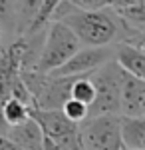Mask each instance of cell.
I'll use <instances>...</instances> for the list:
<instances>
[{"instance_id":"5bb4252c","label":"cell","mask_w":145,"mask_h":150,"mask_svg":"<svg viewBox=\"0 0 145 150\" xmlns=\"http://www.w3.org/2000/svg\"><path fill=\"white\" fill-rule=\"evenodd\" d=\"M30 112H32V110H30L26 104L18 102V100H14V98H8V100L4 102V106H2V116H4L6 124L10 128L20 126L26 120H30Z\"/></svg>"},{"instance_id":"7c38bea8","label":"cell","mask_w":145,"mask_h":150,"mask_svg":"<svg viewBox=\"0 0 145 150\" xmlns=\"http://www.w3.org/2000/svg\"><path fill=\"white\" fill-rule=\"evenodd\" d=\"M123 142L129 150H145V118L121 116Z\"/></svg>"},{"instance_id":"44dd1931","label":"cell","mask_w":145,"mask_h":150,"mask_svg":"<svg viewBox=\"0 0 145 150\" xmlns=\"http://www.w3.org/2000/svg\"><path fill=\"white\" fill-rule=\"evenodd\" d=\"M125 150H129V148H125Z\"/></svg>"},{"instance_id":"277c9868","label":"cell","mask_w":145,"mask_h":150,"mask_svg":"<svg viewBox=\"0 0 145 150\" xmlns=\"http://www.w3.org/2000/svg\"><path fill=\"white\" fill-rule=\"evenodd\" d=\"M22 78L32 92L34 108L38 110H62L64 104L72 98V86L76 80L40 72H22Z\"/></svg>"},{"instance_id":"3957f363","label":"cell","mask_w":145,"mask_h":150,"mask_svg":"<svg viewBox=\"0 0 145 150\" xmlns=\"http://www.w3.org/2000/svg\"><path fill=\"white\" fill-rule=\"evenodd\" d=\"M123 76L121 66L112 60L91 74L96 84V100L89 106V118L93 116L115 114L121 116V94H123Z\"/></svg>"},{"instance_id":"9a60e30c","label":"cell","mask_w":145,"mask_h":150,"mask_svg":"<svg viewBox=\"0 0 145 150\" xmlns=\"http://www.w3.org/2000/svg\"><path fill=\"white\" fill-rule=\"evenodd\" d=\"M72 98L82 102V104H86V106H91L93 104V100H96V84L91 80V74L89 76H79V78L74 80Z\"/></svg>"},{"instance_id":"30bf717a","label":"cell","mask_w":145,"mask_h":150,"mask_svg":"<svg viewBox=\"0 0 145 150\" xmlns=\"http://www.w3.org/2000/svg\"><path fill=\"white\" fill-rule=\"evenodd\" d=\"M115 62L121 66L125 74L145 82V52L141 48L121 42L115 46Z\"/></svg>"},{"instance_id":"9c48e42d","label":"cell","mask_w":145,"mask_h":150,"mask_svg":"<svg viewBox=\"0 0 145 150\" xmlns=\"http://www.w3.org/2000/svg\"><path fill=\"white\" fill-rule=\"evenodd\" d=\"M6 138L22 150H44V142H46L44 130L40 128V124L34 120L32 116L24 124L10 128Z\"/></svg>"},{"instance_id":"ba28073f","label":"cell","mask_w":145,"mask_h":150,"mask_svg":"<svg viewBox=\"0 0 145 150\" xmlns=\"http://www.w3.org/2000/svg\"><path fill=\"white\" fill-rule=\"evenodd\" d=\"M121 116L143 118L145 116V82L129 74L123 76L121 94Z\"/></svg>"},{"instance_id":"ac0fdd59","label":"cell","mask_w":145,"mask_h":150,"mask_svg":"<svg viewBox=\"0 0 145 150\" xmlns=\"http://www.w3.org/2000/svg\"><path fill=\"white\" fill-rule=\"evenodd\" d=\"M78 10H100L103 8V0H70Z\"/></svg>"},{"instance_id":"ffe728a7","label":"cell","mask_w":145,"mask_h":150,"mask_svg":"<svg viewBox=\"0 0 145 150\" xmlns=\"http://www.w3.org/2000/svg\"><path fill=\"white\" fill-rule=\"evenodd\" d=\"M141 50H143V52H145V44H143V46H141Z\"/></svg>"},{"instance_id":"2e32d148","label":"cell","mask_w":145,"mask_h":150,"mask_svg":"<svg viewBox=\"0 0 145 150\" xmlns=\"http://www.w3.org/2000/svg\"><path fill=\"white\" fill-rule=\"evenodd\" d=\"M62 112L72 120V122H76V124H84L86 120L89 118V106L86 104L78 102V100H74V98H70L66 104H64V108H62Z\"/></svg>"},{"instance_id":"52a82bcc","label":"cell","mask_w":145,"mask_h":150,"mask_svg":"<svg viewBox=\"0 0 145 150\" xmlns=\"http://www.w3.org/2000/svg\"><path fill=\"white\" fill-rule=\"evenodd\" d=\"M30 116L40 124L46 138L54 140V142H60V140L79 132V124L72 122L62 110H38V108H34Z\"/></svg>"},{"instance_id":"7a4b0ae2","label":"cell","mask_w":145,"mask_h":150,"mask_svg":"<svg viewBox=\"0 0 145 150\" xmlns=\"http://www.w3.org/2000/svg\"><path fill=\"white\" fill-rule=\"evenodd\" d=\"M82 48L84 46L78 40V36L72 32V28H68L64 22H50L46 30L44 50H42L36 72L54 74L64 64H68Z\"/></svg>"},{"instance_id":"5b68a950","label":"cell","mask_w":145,"mask_h":150,"mask_svg":"<svg viewBox=\"0 0 145 150\" xmlns=\"http://www.w3.org/2000/svg\"><path fill=\"white\" fill-rule=\"evenodd\" d=\"M86 150H125L121 116L105 114L88 118L79 126Z\"/></svg>"},{"instance_id":"4fadbf2b","label":"cell","mask_w":145,"mask_h":150,"mask_svg":"<svg viewBox=\"0 0 145 150\" xmlns=\"http://www.w3.org/2000/svg\"><path fill=\"white\" fill-rule=\"evenodd\" d=\"M44 6V0H18V38H22L30 32L40 10Z\"/></svg>"},{"instance_id":"8fae6325","label":"cell","mask_w":145,"mask_h":150,"mask_svg":"<svg viewBox=\"0 0 145 150\" xmlns=\"http://www.w3.org/2000/svg\"><path fill=\"white\" fill-rule=\"evenodd\" d=\"M2 48L18 40V0H0Z\"/></svg>"},{"instance_id":"8992f818","label":"cell","mask_w":145,"mask_h":150,"mask_svg":"<svg viewBox=\"0 0 145 150\" xmlns=\"http://www.w3.org/2000/svg\"><path fill=\"white\" fill-rule=\"evenodd\" d=\"M115 60V46L105 48H82L68 64H64L60 70L54 72V76H66V78H79L89 76L101 66Z\"/></svg>"},{"instance_id":"d6986e66","label":"cell","mask_w":145,"mask_h":150,"mask_svg":"<svg viewBox=\"0 0 145 150\" xmlns=\"http://www.w3.org/2000/svg\"><path fill=\"white\" fill-rule=\"evenodd\" d=\"M44 150H60V146H58L54 140L46 138V142H44Z\"/></svg>"},{"instance_id":"7402d4cb","label":"cell","mask_w":145,"mask_h":150,"mask_svg":"<svg viewBox=\"0 0 145 150\" xmlns=\"http://www.w3.org/2000/svg\"><path fill=\"white\" fill-rule=\"evenodd\" d=\"M143 118H145V116H143Z\"/></svg>"},{"instance_id":"6da1fadb","label":"cell","mask_w":145,"mask_h":150,"mask_svg":"<svg viewBox=\"0 0 145 150\" xmlns=\"http://www.w3.org/2000/svg\"><path fill=\"white\" fill-rule=\"evenodd\" d=\"M52 22H64L84 48H105L127 42L129 32L119 14L107 6L100 10H78L70 0L58 6Z\"/></svg>"},{"instance_id":"e0dca14e","label":"cell","mask_w":145,"mask_h":150,"mask_svg":"<svg viewBox=\"0 0 145 150\" xmlns=\"http://www.w3.org/2000/svg\"><path fill=\"white\" fill-rule=\"evenodd\" d=\"M103 6L112 10H123V8H133V6H145V0H103Z\"/></svg>"}]
</instances>
